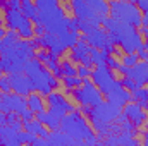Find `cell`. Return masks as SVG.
Segmentation results:
<instances>
[{
  "label": "cell",
  "mask_w": 148,
  "mask_h": 146,
  "mask_svg": "<svg viewBox=\"0 0 148 146\" xmlns=\"http://www.w3.org/2000/svg\"><path fill=\"white\" fill-rule=\"evenodd\" d=\"M55 7L60 12V17L66 21H77L79 19V12H77V5L73 0H55Z\"/></svg>",
  "instance_id": "1"
},
{
  "label": "cell",
  "mask_w": 148,
  "mask_h": 146,
  "mask_svg": "<svg viewBox=\"0 0 148 146\" xmlns=\"http://www.w3.org/2000/svg\"><path fill=\"white\" fill-rule=\"evenodd\" d=\"M103 65H105V71L109 74V77L112 79V83H117V84H124L129 81V72L122 67H117V65H112L110 62L103 60Z\"/></svg>",
  "instance_id": "2"
},
{
  "label": "cell",
  "mask_w": 148,
  "mask_h": 146,
  "mask_svg": "<svg viewBox=\"0 0 148 146\" xmlns=\"http://www.w3.org/2000/svg\"><path fill=\"white\" fill-rule=\"evenodd\" d=\"M62 103L67 107V108L74 110V112H79V110L84 108V102L81 98V93H74V91H67L66 95L60 96Z\"/></svg>",
  "instance_id": "3"
},
{
  "label": "cell",
  "mask_w": 148,
  "mask_h": 146,
  "mask_svg": "<svg viewBox=\"0 0 148 146\" xmlns=\"http://www.w3.org/2000/svg\"><path fill=\"white\" fill-rule=\"evenodd\" d=\"M76 115L79 117V120L84 124V127L88 129V132L93 136V138H100V131H98V127H97V124H95V120H93V115H91V112H88V110H79V112H76Z\"/></svg>",
  "instance_id": "4"
},
{
  "label": "cell",
  "mask_w": 148,
  "mask_h": 146,
  "mask_svg": "<svg viewBox=\"0 0 148 146\" xmlns=\"http://www.w3.org/2000/svg\"><path fill=\"white\" fill-rule=\"evenodd\" d=\"M69 84H71V83H69L67 79H64V77L57 76V77L52 81L48 93H50L52 96H62V95H66V93L69 91Z\"/></svg>",
  "instance_id": "5"
},
{
  "label": "cell",
  "mask_w": 148,
  "mask_h": 146,
  "mask_svg": "<svg viewBox=\"0 0 148 146\" xmlns=\"http://www.w3.org/2000/svg\"><path fill=\"white\" fill-rule=\"evenodd\" d=\"M36 102H38V107H40L41 115H50L53 112V100H52V95L48 91H45Z\"/></svg>",
  "instance_id": "6"
},
{
  "label": "cell",
  "mask_w": 148,
  "mask_h": 146,
  "mask_svg": "<svg viewBox=\"0 0 148 146\" xmlns=\"http://www.w3.org/2000/svg\"><path fill=\"white\" fill-rule=\"evenodd\" d=\"M33 60H36L38 65H40V69H41V72H45L52 81L59 76V72L55 71V67H53V64L50 62V60H47V59H41V57H38V59H33Z\"/></svg>",
  "instance_id": "7"
},
{
  "label": "cell",
  "mask_w": 148,
  "mask_h": 146,
  "mask_svg": "<svg viewBox=\"0 0 148 146\" xmlns=\"http://www.w3.org/2000/svg\"><path fill=\"white\" fill-rule=\"evenodd\" d=\"M110 50L115 52L117 55H121L124 60H131V59H133V57H131V52H129V50L124 46V43L119 41V40H114V41L110 43Z\"/></svg>",
  "instance_id": "8"
},
{
  "label": "cell",
  "mask_w": 148,
  "mask_h": 146,
  "mask_svg": "<svg viewBox=\"0 0 148 146\" xmlns=\"http://www.w3.org/2000/svg\"><path fill=\"white\" fill-rule=\"evenodd\" d=\"M103 60H107V62H110L112 65H117V67H122V69H126L127 67V60H124L121 55H117L115 52H112V50H109V52H105V59Z\"/></svg>",
  "instance_id": "9"
},
{
  "label": "cell",
  "mask_w": 148,
  "mask_h": 146,
  "mask_svg": "<svg viewBox=\"0 0 148 146\" xmlns=\"http://www.w3.org/2000/svg\"><path fill=\"white\" fill-rule=\"evenodd\" d=\"M14 7H16V3H12V2H9V0H5V2L2 0V2H0V21L10 19L9 16L12 14Z\"/></svg>",
  "instance_id": "10"
},
{
  "label": "cell",
  "mask_w": 148,
  "mask_h": 146,
  "mask_svg": "<svg viewBox=\"0 0 148 146\" xmlns=\"http://www.w3.org/2000/svg\"><path fill=\"white\" fill-rule=\"evenodd\" d=\"M131 5L134 7V10H136V14H138V19H140V23H141V24H143V23H147V19H148V10L145 9V5H143L141 2H133Z\"/></svg>",
  "instance_id": "11"
},
{
  "label": "cell",
  "mask_w": 148,
  "mask_h": 146,
  "mask_svg": "<svg viewBox=\"0 0 148 146\" xmlns=\"http://www.w3.org/2000/svg\"><path fill=\"white\" fill-rule=\"evenodd\" d=\"M24 21L28 24V35H38L40 33V23H38L33 16H26Z\"/></svg>",
  "instance_id": "12"
},
{
  "label": "cell",
  "mask_w": 148,
  "mask_h": 146,
  "mask_svg": "<svg viewBox=\"0 0 148 146\" xmlns=\"http://www.w3.org/2000/svg\"><path fill=\"white\" fill-rule=\"evenodd\" d=\"M38 127H40V131H41L45 136H52V134L55 132V127H53L48 120H45V119H41V120L38 122Z\"/></svg>",
  "instance_id": "13"
},
{
  "label": "cell",
  "mask_w": 148,
  "mask_h": 146,
  "mask_svg": "<svg viewBox=\"0 0 148 146\" xmlns=\"http://www.w3.org/2000/svg\"><path fill=\"white\" fill-rule=\"evenodd\" d=\"M129 139H131L133 143L140 145V143H147V141H148V136H147V134H143V132H138V131L131 129V131H129Z\"/></svg>",
  "instance_id": "14"
},
{
  "label": "cell",
  "mask_w": 148,
  "mask_h": 146,
  "mask_svg": "<svg viewBox=\"0 0 148 146\" xmlns=\"http://www.w3.org/2000/svg\"><path fill=\"white\" fill-rule=\"evenodd\" d=\"M98 69H100V64H98L97 60L86 62V69H84V74H91V76H95V74L98 72Z\"/></svg>",
  "instance_id": "15"
},
{
  "label": "cell",
  "mask_w": 148,
  "mask_h": 146,
  "mask_svg": "<svg viewBox=\"0 0 148 146\" xmlns=\"http://www.w3.org/2000/svg\"><path fill=\"white\" fill-rule=\"evenodd\" d=\"M97 29H98L102 35H110V29H109V26H107L105 21H98V23H97Z\"/></svg>",
  "instance_id": "16"
},
{
  "label": "cell",
  "mask_w": 148,
  "mask_h": 146,
  "mask_svg": "<svg viewBox=\"0 0 148 146\" xmlns=\"http://www.w3.org/2000/svg\"><path fill=\"white\" fill-rule=\"evenodd\" d=\"M119 86H121V89H122V91H124V93H126L129 98H133V96H134V88H133L131 84L124 83V84H119Z\"/></svg>",
  "instance_id": "17"
},
{
  "label": "cell",
  "mask_w": 148,
  "mask_h": 146,
  "mask_svg": "<svg viewBox=\"0 0 148 146\" xmlns=\"http://www.w3.org/2000/svg\"><path fill=\"white\" fill-rule=\"evenodd\" d=\"M98 100H100L102 103H105V105L110 103V96H109V93H107L105 89H100V91H98Z\"/></svg>",
  "instance_id": "18"
},
{
  "label": "cell",
  "mask_w": 148,
  "mask_h": 146,
  "mask_svg": "<svg viewBox=\"0 0 148 146\" xmlns=\"http://www.w3.org/2000/svg\"><path fill=\"white\" fill-rule=\"evenodd\" d=\"M35 138H36L38 141H41V143H47V141H48V136H45L41 131H40V132H35Z\"/></svg>",
  "instance_id": "19"
},
{
  "label": "cell",
  "mask_w": 148,
  "mask_h": 146,
  "mask_svg": "<svg viewBox=\"0 0 148 146\" xmlns=\"http://www.w3.org/2000/svg\"><path fill=\"white\" fill-rule=\"evenodd\" d=\"M17 132H21V134H28L29 132V129H28V124L24 122V124H19V127H17Z\"/></svg>",
  "instance_id": "20"
},
{
  "label": "cell",
  "mask_w": 148,
  "mask_h": 146,
  "mask_svg": "<svg viewBox=\"0 0 148 146\" xmlns=\"http://www.w3.org/2000/svg\"><path fill=\"white\" fill-rule=\"evenodd\" d=\"M138 89H140L141 93H143V91H147V93H148V81H143V83H140V84H138Z\"/></svg>",
  "instance_id": "21"
},
{
  "label": "cell",
  "mask_w": 148,
  "mask_h": 146,
  "mask_svg": "<svg viewBox=\"0 0 148 146\" xmlns=\"http://www.w3.org/2000/svg\"><path fill=\"white\" fill-rule=\"evenodd\" d=\"M74 113H76L74 110H71V108H67V107H66V110H64V113H62V119H64V117H66V119H67V117H73Z\"/></svg>",
  "instance_id": "22"
},
{
  "label": "cell",
  "mask_w": 148,
  "mask_h": 146,
  "mask_svg": "<svg viewBox=\"0 0 148 146\" xmlns=\"http://www.w3.org/2000/svg\"><path fill=\"white\" fill-rule=\"evenodd\" d=\"M26 5H28V7H31V9H38V5H40V3H38L36 0H29V2H26Z\"/></svg>",
  "instance_id": "23"
},
{
  "label": "cell",
  "mask_w": 148,
  "mask_h": 146,
  "mask_svg": "<svg viewBox=\"0 0 148 146\" xmlns=\"http://www.w3.org/2000/svg\"><path fill=\"white\" fill-rule=\"evenodd\" d=\"M93 52H95V53H105V48H103V46H98V45H95Z\"/></svg>",
  "instance_id": "24"
},
{
  "label": "cell",
  "mask_w": 148,
  "mask_h": 146,
  "mask_svg": "<svg viewBox=\"0 0 148 146\" xmlns=\"http://www.w3.org/2000/svg\"><path fill=\"white\" fill-rule=\"evenodd\" d=\"M17 146H33V141H28V139H26V141H21Z\"/></svg>",
  "instance_id": "25"
},
{
  "label": "cell",
  "mask_w": 148,
  "mask_h": 146,
  "mask_svg": "<svg viewBox=\"0 0 148 146\" xmlns=\"http://www.w3.org/2000/svg\"><path fill=\"white\" fill-rule=\"evenodd\" d=\"M67 33H69V35H73V33H74V29H73V26H67Z\"/></svg>",
  "instance_id": "26"
},
{
  "label": "cell",
  "mask_w": 148,
  "mask_h": 146,
  "mask_svg": "<svg viewBox=\"0 0 148 146\" xmlns=\"http://www.w3.org/2000/svg\"><path fill=\"white\" fill-rule=\"evenodd\" d=\"M2 60H3V53H2V48H0V64H2Z\"/></svg>",
  "instance_id": "27"
},
{
  "label": "cell",
  "mask_w": 148,
  "mask_h": 146,
  "mask_svg": "<svg viewBox=\"0 0 148 146\" xmlns=\"http://www.w3.org/2000/svg\"><path fill=\"white\" fill-rule=\"evenodd\" d=\"M136 146H148V143H140V145H136Z\"/></svg>",
  "instance_id": "28"
},
{
  "label": "cell",
  "mask_w": 148,
  "mask_h": 146,
  "mask_svg": "<svg viewBox=\"0 0 148 146\" xmlns=\"http://www.w3.org/2000/svg\"><path fill=\"white\" fill-rule=\"evenodd\" d=\"M0 146H3V143H2V139H0Z\"/></svg>",
  "instance_id": "29"
},
{
  "label": "cell",
  "mask_w": 148,
  "mask_h": 146,
  "mask_svg": "<svg viewBox=\"0 0 148 146\" xmlns=\"http://www.w3.org/2000/svg\"><path fill=\"white\" fill-rule=\"evenodd\" d=\"M117 146H126V145H117Z\"/></svg>",
  "instance_id": "30"
}]
</instances>
